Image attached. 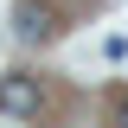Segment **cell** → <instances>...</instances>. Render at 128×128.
<instances>
[{
    "instance_id": "obj_3",
    "label": "cell",
    "mask_w": 128,
    "mask_h": 128,
    "mask_svg": "<svg viewBox=\"0 0 128 128\" xmlns=\"http://www.w3.org/2000/svg\"><path fill=\"white\" fill-rule=\"evenodd\" d=\"M115 128H128V96H115Z\"/></svg>"
},
{
    "instance_id": "obj_1",
    "label": "cell",
    "mask_w": 128,
    "mask_h": 128,
    "mask_svg": "<svg viewBox=\"0 0 128 128\" xmlns=\"http://www.w3.org/2000/svg\"><path fill=\"white\" fill-rule=\"evenodd\" d=\"M13 26H19V38H26V45H45L51 32H58V13H51L45 0H19V13H13Z\"/></svg>"
},
{
    "instance_id": "obj_2",
    "label": "cell",
    "mask_w": 128,
    "mask_h": 128,
    "mask_svg": "<svg viewBox=\"0 0 128 128\" xmlns=\"http://www.w3.org/2000/svg\"><path fill=\"white\" fill-rule=\"evenodd\" d=\"M0 109H6V115H32V109H38V77H26V70L0 77Z\"/></svg>"
}]
</instances>
